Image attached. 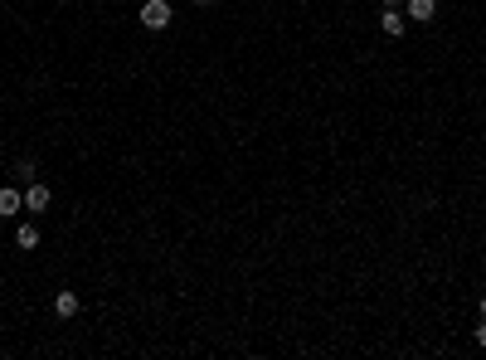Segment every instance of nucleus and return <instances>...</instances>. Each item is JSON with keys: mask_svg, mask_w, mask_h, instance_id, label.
Here are the masks:
<instances>
[{"mask_svg": "<svg viewBox=\"0 0 486 360\" xmlns=\"http://www.w3.org/2000/svg\"><path fill=\"white\" fill-rule=\"evenodd\" d=\"M477 346L486 351V317H482V326H477Z\"/></svg>", "mask_w": 486, "mask_h": 360, "instance_id": "nucleus-8", "label": "nucleus"}, {"mask_svg": "<svg viewBox=\"0 0 486 360\" xmlns=\"http://www.w3.org/2000/svg\"><path fill=\"white\" fill-rule=\"evenodd\" d=\"M20 209H24V195H20L15 185H5V190H0V219H10V214H20Z\"/></svg>", "mask_w": 486, "mask_h": 360, "instance_id": "nucleus-5", "label": "nucleus"}, {"mask_svg": "<svg viewBox=\"0 0 486 360\" xmlns=\"http://www.w3.org/2000/svg\"><path fill=\"white\" fill-rule=\"evenodd\" d=\"M141 25H146V29H166V25H171V5H166V0H146V5H141Z\"/></svg>", "mask_w": 486, "mask_h": 360, "instance_id": "nucleus-1", "label": "nucleus"}, {"mask_svg": "<svg viewBox=\"0 0 486 360\" xmlns=\"http://www.w3.org/2000/svg\"><path fill=\"white\" fill-rule=\"evenodd\" d=\"M24 209H49V185H39V180H29V190H24Z\"/></svg>", "mask_w": 486, "mask_h": 360, "instance_id": "nucleus-4", "label": "nucleus"}, {"mask_svg": "<svg viewBox=\"0 0 486 360\" xmlns=\"http://www.w3.org/2000/svg\"><path fill=\"white\" fill-rule=\"evenodd\" d=\"M15 244H20V249H39V229H34V224H20V229H15Z\"/></svg>", "mask_w": 486, "mask_h": 360, "instance_id": "nucleus-7", "label": "nucleus"}, {"mask_svg": "<svg viewBox=\"0 0 486 360\" xmlns=\"http://www.w3.org/2000/svg\"><path fill=\"white\" fill-rule=\"evenodd\" d=\"M413 25H428V20H438V0H408V10H403Z\"/></svg>", "mask_w": 486, "mask_h": 360, "instance_id": "nucleus-2", "label": "nucleus"}, {"mask_svg": "<svg viewBox=\"0 0 486 360\" xmlns=\"http://www.w3.org/2000/svg\"><path fill=\"white\" fill-rule=\"evenodd\" d=\"M482 317H486V297H482Z\"/></svg>", "mask_w": 486, "mask_h": 360, "instance_id": "nucleus-10", "label": "nucleus"}, {"mask_svg": "<svg viewBox=\"0 0 486 360\" xmlns=\"http://www.w3.org/2000/svg\"><path fill=\"white\" fill-rule=\"evenodd\" d=\"M380 29H385V34H403V29H408V15H399V5H385Z\"/></svg>", "mask_w": 486, "mask_h": 360, "instance_id": "nucleus-3", "label": "nucleus"}, {"mask_svg": "<svg viewBox=\"0 0 486 360\" xmlns=\"http://www.w3.org/2000/svg\"><path fill=\"white\" fill-rule=\"evenodd\" d=\"M54 312H59L64 321H69V317H78V297H73V292H59V297H54Z\"/></svg>", "mask_w": 486, "mask_h": 360, "instance_id": "nucleus-6", "label": "nucleus"}, {"mask_svg": "<svg viewBox=\"0 0 486 360\" xmlns=\"http://www.w3.org/2000/svg\"><path fill=\"white\" fill-rule=\"evenodd\" d=\"M385 5H399V0H385Z\"/></svg>", "mask_w": 486, "mask_h": 360, "instance_id": "nucleus-11", "label": "nucleus"}, {"mask_svg": "<svg viewBox=\"0 0 486 360\" xmlns=\"http://www.w3.org/2000/svg\"><path fill=\"white\" fill-rule=\"evenodd\" d=\"M194 5H199V10H204V5H214V0H194Z\"/></svg>", "mask_w": 486, "mask_h": 360, "instance_id": "nucleus-9", "label": "nucleus"}]
</instances>
